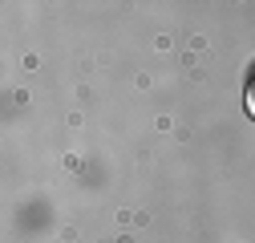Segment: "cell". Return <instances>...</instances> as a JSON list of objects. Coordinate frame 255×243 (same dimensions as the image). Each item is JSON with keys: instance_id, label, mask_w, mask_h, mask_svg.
<instances>
[{"instance_id": "cell-1", "label": "cell", "mask_w": 255, "mask_h": 243, "mask_svg": "<svg viewBox=\"0 0 255 243\" xmlns=\"http://www.w3.org/2000/svg\"><path fill=\"white\" fill-rule=\"evenodd\" d=\"M247 110L255 114V85H251V94H247Z\"/></svg>"}]
</instances>
